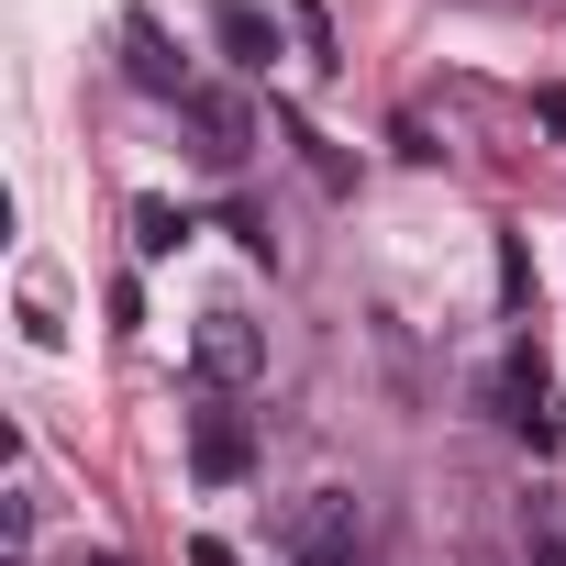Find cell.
Instances as JSON below:
<instances>
[{
	"instance_id": "cell-13",
	"label": "cell",
	"mask_w": 566,
	"mask_h": 566,
	"mask_svg": "<svg viewBox=\"0 0 566 566\" xmlns=\"http://www.w3.org/2000/svg\"><path fill=\"white\" fill-rule=\"evenodd\" d=\"M90 566H123V555H90Z\"/></svg>"
},
{
	"instance_id": "cell-8",
	"label": "cell",
	"mask_w": 566,
	"mask_h": 566,
	"mask_svg": "<svg viewBox=\"0 0 566 566\" xmlns=\"http://www.w3.org/2000/svg\"><path fill=\"white\" fill-rule=\"evenodd\" d=\"M290 34L312 45V67H334V23H323V0H290Z\"/></svg>"
},
{
	"instance_id": "cell-2",
	"label": "cell",
	"mask_w": 566,
	"mask_h": 566,
	"mask_svg": "<svg viewBox=\"0 0 566 566\" xmlns=\"http://www.w3.org/2000/svg\"><path fill=\"white\" fill-rule=\"evenodd\" d=\"M189 478H200V489L255 478V422L233 411V389H200V400H189Z\"/></svg>"
},
{
	"instance_id": "cell-1",
	"label": "cell",
	"mask_w": 566,
	"mask_h": 566,
	"mask_svg": "<svg viewBox=\"0 0 566 566\" xmlns=\"http://www.w3.org/2000/svg\"><path fill=\"white\" fill-rule=\"evenodd\" d=\"M500 422H511L533 455H555V444H566V411H555V367H544V345H533V334L500 356Z\"/></svg>"
},
{
	"instance_id": "cell-12",
	"label": "cell",
	"mask_w": 566,
	"mask_h": 566,
	"mask_svg": "<svg viewBox=\"0 0 566 566\" xmlns=\"http://www.w3.org/2000/svg\"><path fill=\"white\" fill-rule=\"evenodd\" d=\"M522 566H566V544H533V555H522Z\"/></svg>"
},
{
	"instance_id": "cell-4",
	"label": "cell",
	"mask_w": 566,
	"mask_h": 566,
	"mask_svg": "<svg viewBox=\"0 0 566 566\" xmlns=\"http://www.w3.org/2000/svg\"><path fill=\"white\" fill-rule=\"evenodd\" d=\"M123 67H134V90H156V101H189V67L167 56L156 12H123Z\"/></svg>"
},
{
	"instance_id": "cell-9",
	"label": "cell",
	"mask_w": 566,
	"mask_h": 566,
	"mask_svg": "<svg viewBox=\"0 0 566 566\" xmlns=\"http://www.w3.org/2000/svg\"><path fill=\"white\" fill-rule=\"evenodd\" d=\"M500 301H511V312L533 301V255H522V233H500Z\"/></svg>"
},
{
	"instance_id": "cell-6",
	"label": "cell",
	"mask_w": 566,
	"mask_h": 566,
	"mask_svg": "<svg viewBox=\"0 0 566 566\" xmlns=\"http://www.w3.org/2000/svg\"><path fill=\"white\" fill-rule=\"evenodd\" d=\"M178 112L200 123V156H211V167H233V156H244V134H255V123H244V101H222V90H189Z\"/></svg>"
},
{
	"instance_id": "cell-5",
	"label": "cell",
	"mask_w": 566,
	"mask_h": 566,
	"mask_svg": "<svg viewBox=\"0 0 566 566\" xmlns=\"http://www.w3.org/2000/svg\"><path fill=\"white\" fill-rule=\"evenodd\" d=\"M211 34H222V56H233L244 78H266V67H277V23L255 12V0H222V12H211Z\"/></svg>"
},
{
	"instance_id": "cell-10",
	"label": "cell",
	"mask_w": 566,
	"mask_h": 566,
	"mask_svg": "<svg viewBox=\"0 0 566 566\" xmlns=\"http://www.w3.org/2000/svg\"><path fill=\"white\" fill-rule=\"evenodd\" d=\"M290 566H367V555H356V544H301Z\"/></svg>"
},
{
	"instance_id": "cell-7",
	"label": "cell",
	"mask_w": 566,
	"mask_h": 566,
	"mask_svg": "<svg viewBox=\"0 0 566 566\" xmlns=\"http://www.w3.org/2000/svg\"><path fill=\"white\" fill-rule=\"evenodd\" d=\"M189 244V211L178 200H134V255H178Z\"/></svg>"
},
{
	"instance_id": "cell-11",
	"label": "cell",
	"mask_w": 566,
	"mask_h": 566,
	"mask_svg": "<svg viewBox=\"0 0 566 566\" xmlns=\"http://www.w3.org/2000/svg\"><path fill=\"white\" fill-rule=\"evenodd\" d=\"M189 566H233V544H222V533H200V544H189Z\"/></svg>"
},
{
	"instance_id": "cell-3",
	"label": "cell",
	"mask_w": 566,
	"mask_h": 566,
	"mask_svg": "<svg viewBox=\"0 0 566 566\" xmlns=\"http://www.w3.org/2000/svg\"><path fill=\"white\" fill-rule=\"evenodd\" d=\"M189 367H200V389H244V378H266V334H255L244 312H200Z\"/></svg>"
}]
</instances>
